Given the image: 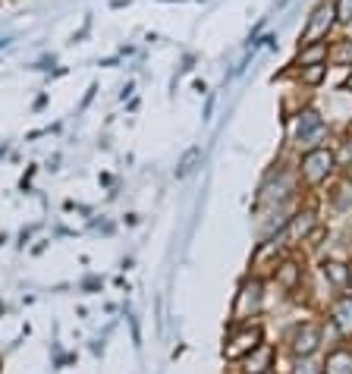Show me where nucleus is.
<instances>
[{
	"label": "nucleus",
	"mask_w": 352,
	"mask_h": 374,
	"mask_svg": "<svg viewBox=\"0 0 352 374\" xmlns=\"http://www.w3.org/2000/svg\"><path fill=\"white\" fill-rule=\"evenodd\" d=\"M324 132H327V123H324V116H321L318 110L305 107V110H299L296 114V126H292V139H296V145H302V148L312 151V148H318L321 145Z\"/></svg>",
	"instance_id": "f257e3e1"
},
{
	"label": "nucleus",
	"mask_w": 352,
	"mask_h": 374,
	"mask_svg": "<svg viewBox=\"0 0 352 374\" xmlns=\"http://www.w3.org/2000/svg\"><path fill=\"white\" fill-rule=\"evenodd\" d=\"M333 167H337V154L327 148H312L302 154V163H299V173H302L305 183H324L327 177L333 173Z\"/></svg>",
	"instance_id": "f03ea898"
},
{
	"label": "nucleus",
	"mask_w": 352,
	"mask_h": 374,
	"mask_svg": "<svg viewBox=\"0 0 352 374\" xmlns=\"http://www.w3.org/2000/svg\"><path fill=\"white\" fill-rule=\"evenodd\" d=\"M337 26V13H333V3L331 0H318V7L312 10V16H308V22H305L302 28V44L305 41H327V35H331V28Z\"/></svg>",
	"instance_id": "7ed1b4c3"
},
{
	"label": "nucleus",
	"mask_w": 352,
	"mask_h": 374,
	"mask_svg": "<svg viewBox=\"0 0 352 374\" xmlns=\"http://www.w3.org/2000/svg\"><path fill=\"white\" fill-rule=\"evenodd\" d=\"M258 308H261V280H249V283H243V290H239V299H236V308H233V318L245 321V318H252Z\"/></svg>",
	"instance_id": "20e7f679"
},
{
	"label": "nucleus",
	"mask_w": 352,
	"mask_h": 374,
	"mask_svg": "<svg viewBox=\"0 0 352 374\" xmlns=\"http://www.w3.org/2000/svg\"><path fill=\"white\" fill-rule=\"evenodd\" d=\"M261 343V327H243L233 334V340L224 346V355L227 359H239V355H249L252 349Z\"/></svg>",
	"instance_id": "39448f33"
},
{
	"label": "nucleus",
	"mask_w": 352,
	"mask_h": 374,
	"mask_svg": "<svg viewBox=\"0 0 352 374\" xmlns=\"http://www.w3.org/2000/svg\"><path fill=\"white\" fill-rule=\"evenodd\" d=\"M321 343V330L315 324H302L292 330V353L296 355H312Z\"/></svg>",
	"instance_id": "423d86ee"
},
{
	"label": "nucleus",
	"mask_w": 352,
	"mask_h": 374,
	"mask_svg": "<svg viewBox=\"0 0 352 374\" xmlns=\"http://www.w3.org/2000/svg\"><path fill=\"white\" fill-rule=\"evenodd\" d=\"M271 362H274V349H271V346H264V343H258V346L252 349L249 355H245V362H243V374H267Z\"/></svg>",
	"instance_id": "0eeeda50"
},
{
	"label": "nucleus",
	"mask_w": 352,
	"mask_h": 374,
	"mask_svg": "<svg viewBox=\"0 0 352 374\" xmlns=\"http://www.w3.org/2000/svg\"><path fill=\"white\" fill-rule=\"evenodd\" d=\"M312 226H315V211H299L296 217L286 224L283 239L286 242H299V239H305L308 233H312Z\"/></svg>",
	"instance_id": "6e6552de"
},
{
	"label": "nucleus",
	"mask_w": 352,
	"mask_h": 374,
	"mask_svg": "<svg viewBox=\"0 0 352 374\" xmlns=\"http://www.w3.org/2000/svg\"><path fill=\"white\" fill-rule=\"evenodd\" d=\"M327 41H305L299 48L296 57V66H312V63H327Z\"/></svg>",
	"instance_id": "1a4fd4ad"
},
{
	"label": "nucleus",
	"mask_w": 352,
	"mask_h": 374,
	"mask_svg": "<svg viewBox=\"0 0 352 374\" xmlns=\"http://www.w3.org/2000/svg\"><path fill=\"white\" fill-rule=\"evenodd\" d=\"M333 324H337V330L343 337H352V296H343V299H337V305H333L331 312Z\"/></svg>",
	"instance_id": "9d476101"
},
{
	"label": "nucleus",
	"mask_w": 352,
	"mask_h": 374,
	"mask_svg": "<svg viewBox=\"0 0 352 374\" xmlns=\"http://www.w3.org/2000/svg\"><path fill=\"white\" fill-rule=\"evenodd\" d=\"M324 374H352V353L349 349H333L324 362Z\"/></svg>",
	"instance_id": "9b49d317"
},
{
	"label": "nucleus",
	"mask_w": 352,
	"mask_h": 374,
	"mask_svg": "<svg viewBox=\"0 0 352 374\" xmlns=\"http://www.w3.org/2000/svg\"><path fill=\"white\" fill-rule=\"evenodd\" d=\"M327 60H331L333 66H352V38L333 41L331 51H327Z\"/></svg>",
	"instance_id": "f8f14e48"
},
{
	"label": "nucleus",
	"mask_w": 352,
	"mask_h": 374,
	"mask_svg": "<svg viewBox=\"0 0 352 374\" xmlns=\"http://www.w3.org/2000/svg\"><path fill=\"white\" fill-rule=\"evenodd\" d=\"M324 277L331 280V283L343 286V283H349L352 271H349V267H346V265H340V261H327V265H324Z\"/></svg>",
	"instance_id": "ddd939ff"
},
{
	"label": "nucleus",
	"mask_w": 352,
	"mask_h": 374,
	"mask_svg": "<svg viewBox=\"0 0 352 374\" xmlns=\"http://www.w3.org/2000/svg\"><path fill=\"white\" fill-rule=\"evenodd\" d=\"M299 274H302V267H299L296 261H286V265L277 267V280L286 286V290H292V286L299 283Z\"/></svg>",
	"instance_id": "4468645a"
},
{
	"label": "nucleus",
	"mask_w": 352,
	"mask_h": 374,
	"mask_svg": "<svg viewBox=\"0 0 352 374\" xmlns=\"http://www.w3.org/2000/svg\"><path fill=\"white\" fill-rule=\"evenodd\" d=\"M198 161H202V151H198V148H189V151H186V157L179 161V167H176V177H179V179L189 177V173L195 170V163H198Z\"/></svg>",
	"instance_id": "2eb2a0df"
},
{
	"label": "nucleus",
	"mask_w": 352,
	"mask_h": 374,
	"mask_svg": "<svg viewBox=\"0 0 352 374\" xmlns=\"http://www.w3.org/2000/svg\"><path fill=\"white\" fill-rule=\"evenodd\" d=\"M327 75V63H312V66H302V82L305 85H318Z\"/></svg>",
	"instance_id": "dca6fc26"
},
{
	"label": "nucleus",
	"mask_w": 352,
	"mask_h": 374,
	"mask_svg": "<svg viewBox=\"0 0 352 374\" xmlns=\"http://www.w3.org/2000/svg\"><path fill=\"white\" fill-rule=\"evenodd\" d=\"M333 13L340 26H352V0H333Z\"/></svg>",
	"instance_id": "f3484780"
},
{
	"label": "nucleus",
	"mask_w": 352,
	"mask_h": 374,
	"mask_svg": "<svg viewBox=\"0 0 352 374\" xmlns=\"http://www.w3.org/2000/svg\"><path fill=\"white\" fill-rule=\"evenodd\" d=\"M346 91L352 95V66H349V79H346Z\"/></svg>",
	"instance_id": "a211bd4d"
}]
</instances>
